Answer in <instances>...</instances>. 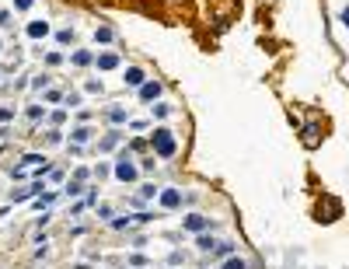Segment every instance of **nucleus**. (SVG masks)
Here are the masks:
<instances>
[{"label": "nucleus", "instance_id": "42", "mask_svg": "<svg viewBox=\"0 0 349 269\" xmlns=\"http://www.w3.org/2000/svg\"><path fill=\"white\" fill-rule=\"evenodd\" d=\"M73 269H91V266H84V262H80V266H73Z\"/></svg>", "mask_w": 349, "mask_h": 269}, {"label": "nucleus", "instance_id": "44", "mask_svg": "<svg viewBox=\"0 0 349 269\" xmlns=\"http://www.w3.org/2000/svg\"><path fill=\"white\" fill-rule=\"evenodd\" d=\"M0 77H4V73H0Z\"/></svg>", "mask_w": 349, "mask_h": 269}, {"label": "nucleus", "instance_id": "5", "mask_svg": "<svg viewBox=\"0 0 349 269\" xmlns=\"http://www.w3.org/2000/svg\"><path fill=\"white\" fill-rule=\"evenodd\" d=\"M157 203L164 206V210H178L182 206V189H175V186H168V189H161V196Z\"/></svg>", "mask_w": 349, "mask_h": 269}, {"label": "nucleus", "instance_id": "37", "mask_svg": "<svg viewBox=\"0 0 349 269\" xmlns=\"http://www.w3.org/2000/svg\"><path fill=\"white\" fill-rule=\"evenodd\" d=\"M49 182H63V168H49Z\"/></svg>", "mask_w": 349, "mask_h": 269}, {"label": "nucleus", "instance_id": "6", "mask_svg": "<svg viewBox=\"0 0 349 269\" xmlns=\"http://www.w3.org/2000/svg\"><path fill=\"white\" fill-rule=\"evenodd\" d=\"M123 143V130H108V133L98 140V154H108V150H115Z\"/></svg>", "mask_w": 349, "mask_h": 269}, {"label": "nucleus", "instance_id": "35", "mask_svg": "<svg viewBox=\"0 0 349 269\" xmlns=\"http://www.w3.org/2000/svg\"><path fill=\"white\" fill-rule=\"evenodd\" d=\"M108 171H112V164H105V161H101V164H94V175H98V178H105Z\"/></svg>", "mask_w": 349, "mask_h": 269}, {"label": "nucleus", "instance_id": "24", "mask_svg": "<svg viewBox=\"0 0 349 269\" xmlns=\"http://www.w3.org/2000/svg\"><path fill=\"white\" fill-rule=\"evenodd\" d=\"M108 224H112V231H123V227H130V224H133V217H130V213H126V217H112Z\"/></svg>", "mask_w": 349, "mask_h": 269}, {"label": "nucleus", "instance_id": "2", "mask_svg": "<svg viewBox=\"0 0 349 269\" xmlns=\"http://www.w3.org/2000/svg\"><path fill=\"white\" fill-rule=\"evenodd\" d=\"M150 147H154V154H157V157H175V150H178V143H175V133H171L168 126H154Z\"/></svg>", "mask_w": 349, "mask_h": 269}, {"label": "nucleus", "instance_id": "13", "mask_svg": "<svg viewBox=\"0 0 349 269\" xmlns=\"http://www.w3.org/2000/svg\"><path fill=\"white\" fill-rule=\"evenodd\" d=\"M157 196H161V189L150 182V186H140V193H137V200L133 203H150V200H157Z\"/></svg>", "mask_w": 349, "mask_h": 269}, {"label": "nucleus", "instance_id": "17", "mask_svg": "<svg viewBox=\"0 0 349 269\" xmlns=\"http://www.w3.org/2000/svg\"><path fill=\"white\" fill-rule=\"evenodd\" d=\"M196 248H199V252H209V255H213V248H216V241H213V238H209L206 231H203V234L196 238Z\"/></svg>", "mask_w": 349, "mask_h": 269}, {"label": "nucleus", "instance_id": "22", "mask_svg": "<svg viewBox=\"0 0 349 269\" xmlns=\"http://www.w3.org/2000/svg\"><path fill=\"white\" fill-rule=\"evenodd\" d=\"M56 42L60 46H73V28H60L56 32Z\"/></svg>", "mask_w": 349, "mask_h": 269}, {"label": "nucleus", "instance_id": "9", "mask_svg": "<svg viewBox=\"0 0 349 269\" xmlns=\"http://www.w3.org/2000/svg\"><path fill=\"white\" fill-rule=\"evenodd\" d=\"M91 136H94V130H91L87 123H80V126H73V130H70V143H77V147H84V143H87Z\"/></svg>", "mask_w": 349, "mask_h": 269}, {"label": "nucleus", "instance_id": "4", "mask_svg": "<svg viewBox=\"0 0 349 269\" xmlns=\"http://www.w3.org/2000/svg\"><path fill=\"white\" fill-rule=\"evenodd\" d=\"M137 98H140V102H147V105H154V102L161 98V80H147V84H140Z\"/></svg>", "mask_w": 349, "mask_h": 269}, {"label": "nucleus", "instance_id": "7", "mask_svg": "<svg viewBox=\"0 0 349 269\" xmlns=\"http://www.w3.org/2000/svg\"><path fill=\"white\" fill-rule=\"evenodd\" d=\"M94 67L108 73V70H119V67H123V60H119L115 53H98V56H94Z\"/></svg>", "mask_w": 349, "mask_h": 269}, {"label": "nucleus", "instance_id": "11", "mask_svg": "<svg viewBox=\"0 0 349 269\" xmlns=\"http://www.w3.org/2000/svg\"><path fill=\"white\" fill-rule=\"evenodd\" d=\"M25 32H28V39H46V35H49V21H46V18H42V21H28Z\"/></svg>", "mask_w": 349, "mask_h": 269}, {"label": "nucleus", "instance_id": "14", "mask_svg": "<svg viewBox=\"0 0 349 269\" xmlns=\"http://www.w3.org/2000/svg\"><path fill=\"white\" fill-rule=\"evenodd\" d=\"M63 98H67V95H63L60 87H49V91H42V105H63Z\"/></svg>", "mask_w": 349, "mask_h": 269}, {"label": "nucleus", "instance_id": "28", "mask_svg": "<svg viewBox=\"0 0 349 269\" xmlns=\"http://www.w3.org/2000/svg\"><path fill=\"white\" fill-rule=\"evenodd\" d=\"M11 119H14V109L11 105H0V126H7Z\"/></svg>", "mask_w": 349, "mask_h": 269}, {"label": "nucleus", "instance_id": "32", "mask_svg": "<svg viewBox=\"0 0 349 269\" xmlns=\"http://www.w3.org/2000/svg\"><path fill=\"white\" fill-rule=\"evenodd\" d=\"M91 175H94V171H91V168H77V175H73V182H87V178H91Z\"/></svg>", "mask_w": 349, "mask_h": 269}, {"label": "nucleus", "instance_id": "18", "mask_svg": "<svg viewBox=\"0 0 349 269\" xmlns=\"http://www.w3.org/2000/svg\"><path fill=\"white\" fill-rule=\"evenodd\" d=\"M25 116H28V119H32V123H39V119H46V105H39V102H32V105H28V112H25Z\"/></svg>", "mask_w": 349, "mask_h": 269}, {"label": "nucleus", "instance_id": "19", "mask_svg": "<svg viewBox=\"0 0 349 269\" xmlns=\"http://www.w3.org/2000/svg\"><path fill=\"white\" fill-rule=\"evenodd\" d=\"M213 255H216V259H227V255H234V241H216Z\"/></svg>", "mask_w": 349, "mask_h": 269}, {"label": "nucleus", "instance_id": "12", "mask_svg": "<svg viewBox=\"0 0 349 269\" xmlns=\"http://www.w3.org/2000/svg\"><path fill=\"white\" fill-rule=\"evenodd\" d=\"M70 63H73V67H91V63H94V53H91V49H73V53H70Z\"/></svg>", "mask_w": 349, "mask_h": 269}, {"label": "nucleus", "instance_id": "33", "mask_svg": "<svg viewBox=\"0 0 349 269\" xmlns=\"http://www.w3.org/2000/svg\"><path fill=\"white\" fill-rule=\"evenodd\" d=\"M84 210H87V200L73 203V206H70V217H80V213H84Z\"/></svg>", "mask_w": 349, "mask_h": 269}, {"label": "nucleus", "instance_id": "15", "mask_svg": "<svg viewBox=\"0 0 349 269\" xmlns=\"http://www.w3.org/2000/svg\"><path fill=\"white\" fill-rule=\"evenodd\" d=\"M105 116H108V123H112V126H119V123H126V105H108V112H105Z\"/></svg>", "mask_w": 349, "mask_h": 269}, {"label": "nucleus", "instance_id": "1", "mask_svg": "<svg viewBox=\"0 0 349 269\" xmlns=\"http://www.w3.org/2000/svg\"><path fill=\"white\" fill-rule=\"evenodd\" d=\"M112 175H115L119 182H126V186L140 182V164L130 157V150H123V154L115 157V164H112Z\"/></svg>", "mask_w": 349, "mask_h": 269}, {"label": "nucleus", "instance_id": "43", "mask_svg": "<svg viewBox=\"0 0 349 269\" xmlns=\"http://www.w3.org/2000/svg\"><path fill=\"white\" fill-rule=\"evenodd\" d=\"M0 49H4V46H0Z\"/></svg>", "mask_w": 349, "mask_h": 269}, {"label": "nucleus", "instance_id": "30", "mask_svg": "<svg viewBox=\"0 0 349 269\" xmlns=\"http://www.w3.org/2000/svg\"><path fill=\"white\" fill-rule=\"evenodd\" d=\"M84 91H87V95H101V80H94V77H91V80L84 84Z\"/></svg>", "mask_w": 349, "mask_h": 269}, {"label": "nucleus", "instance_id": "23", "mask_svg": "<svg viewBox=\"0 0 349 269\" xmlns=\"http://www.w3.org/2000/svg\"><path fill=\"white\" fill-rule=\"evenodd\" d=\"M154 116H157V119H168V116H171V105H168V102H154Z\"/></svg>", "mask_w": 349, "mask_h": 269}, {"label": "nucleus", "instance_id": "36", "mask_svg": "<svg viewBox=\"0 0 349 269\" xmlns=\"http://www.w3.org/2000/svg\"><path fill=\"white\" fill-rule=\"evenodd\" d=\"M60 140H63L60 130H49V133H46V143H60Z\"/></svg>", "mask_w": 349, "mask_h": 269}, {"label": "nucleus", "instance_id": "38", "mask_svg": "<svg viewBox=\"0 0 349 269\" xmlns=\"http://www.w3.org/2000/svg\"><path fill=\"white\" fill-rule=\"evenodd\" d=\"M98 217L101 220H112V206H98Z\"/></svg>", "mask_w": 349, "mask_h": 269}, {"label": "nucleus", "instance_id": "20", "mask_svg": "<svg viewBox=\"0 0 349 269\" xmlns=\"http://www.w3.org/2000/svg\"><path fill=\"white\" fill-rule=\"evenodd\" d=\"M53 203H56V193H42V196H39V200H35V210H39V213H42V210H49V206H53Z\"/></svg>", "mask_w": 349, "mask_h": 269}, {"label": "nucleus", "instance_id": "27", "mask_svg": "<svg viewBox=\"0 0 349 269\" xmlns=\"http://www.w3.org/2000/svg\"><path fill=\"white\" fill-rule=\"evenodd\" d=\"M32 87H35V91H49V73H39V77L32 80Z\"/></svg>", "mask_w": 349, "mask_h": 269}, {"label": "nucleus", "instance_id": "16", "mask_svg": "<svg viewBox=\"0 0 349 269\" xmlns=\"http://www.w3.org/2000/svg\"><path fill=\"white\" fill-rule=\"evenodd\" d=\"M112 39H115V32H112L108 25H101V28H94V42H98V46H108Z\"/></svg>", "mask_w": 349, "mask_h": 269}, {"label": "nucleus", "instance_id": "26", "mask_svg": "<svg viewBox=\"0 0 349 269\" xmlns=\"http://www.w3.org/2000/svg\"><path fill=\"white\" fill-rule=\"evenodd\" d=\"M63 105H67V109H80V91H67Z\"/></svg>", "mask_w": 349, "mask_h": 269}, {"label": "nucleus", "instance_id": "31", "mask_svg": "<svg viewBox=\"0 0 349 269\" xmlns=\"http://www.w3.org/2000/svg\"><path fill=\"white\" fill-rule=\"evenodd\" d=\"M49 123H53V126H63V123H67V112H63V109H56V112L49 116Z\"/></svg>", "mask_w": 349, "mask_h": 269}, {"label": "nucleus", "instance_id": "25", "mask_svg": "<svg viewBox=\"0 0 349 269\" xmlns=\"http://www.w3.org/2000/svg\"><path fill=\"white\" fill-rule=\"evenodd\" d=\"M80 193H84V182H70L67 189H63V196H70V200H77Z\"/></svg>", "mask_w": 349, "mask_h": 269}, {"label": "nucleus", "instance_id": "40", "mask_svg": "<svg viewBox=\"0 0 349 269\" xmlns=\"http://www.w3.org/2000/svg\"><path fill=\"white\" fill-rule=\"evenodd\" d=\"M32 4H35V0H14V7H18V11H28Z\"/></svg>", "mask_w": 349, "mask_h": 269}, {"label": "nucleus", "instance_id": "10", "mask_svg": "<svg viewBox=\"0 0 349 269\" xmlns=\"http://www.w3.org/2000/svg\"><path fill=\"white\" fill-rule=\"evenodd\" d=\"M123 84L126 87H140V84H147V73L140 67H126V73H123Z\"/></svg>", "mask_w": 349, "mask_h": 269}, {"label": "nucleus", "instance_id": "41", "mask_svg": "<svg viewBox=\"0 0 349 269\" xmlns=\"http://www.w3.org/2000/svg\"><path fill=\"white\" fill-rule=\"evenodd\" d=\"M339 18H342V25H346V28H349V7H346V11H342V14H339Z\"/></svg>", "mask_w": 349, "mask_h": 269}, {"label": "nucleus", "instance_id": "3", "mask_svg": "<svg viewBox=\"0 0 349 269\" xmlns=\"http://www.w3.org/2000/svg\"><path fill=\"white\" fill-rule=\"evenodd\" d=\"M32 171L42 178V175L49 171V157H42V154H25V161H21V164H14V171H11V175H14V178H25V175H32Z\"/></svg>", "mask_w": 349, "mask_h": 269}, {"label": "nucleus", "instance_id": "39", "mask_svg": "<svg viewBox=\"0 0 349 269\" xmlns=\"http://www.w3.org/2000/svg\"><path fill=\"white\" fill-rule=\"evenodd\" d=\"M11 25V11H0V28H7Z\"/></svg>", "mask_w": 349, "mask_h": 269}, {"label": "nucleus", "instance_id": "34", "mask_svg": "<svg viewBox=\"0 0 349 269\" xmlns=\"http://www.w3.org/2000/svg\"><path fill=\"white\" fill-rule=\"evenodd\" d=\"M46 63H49V67H60L63 56H60V53H46Z\"/></svg>", "mask_w": 349, "mask_h": 269}, {"label": "nucleus", "instance_id": "21", "mask_svg": "<svg viewBox=\"0 0 349 269\" xmlns=\"http://www.w3.org/2000/svg\"><path fill=\"white\" fill-rule=\"evenodd\" d=\"M220 269H248V262H245L241 255H227V259H223V266H220Z\"/></svg>", "mask_w": 349, "mask_h": 269}, {"label": "nucleus", "instance_id": "8", "mask_svg": "<svg viewBox=\"0 0 349 269\" xmlns=\"http://www.w3.org/2000/svg\"><path fill=\"white\" fill-rule=\"evenodd\" d=\"M182 227H185V231H196V234H203V231L209 227V220L203 217V213H189V217L182 220Z\"/></svg>", "mask_w": 349, "mask_h": 269}, {"label": "nucleus", "instance_id": "29", "mask_svg": "<svg viewBox=\"0 0 349 269\" xmlns=\"http://www.w3.org/2000/svg\"><path fill=\"white\" fill-rule=\"evenodd\" d=\"M130 266H150V259H147V255H140V252H133V255H130Z\"/></svg>", "mask_w": 349, "mask_h": 269}]
</instances>
